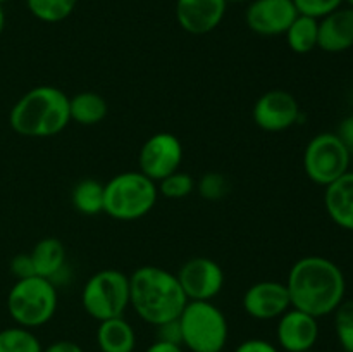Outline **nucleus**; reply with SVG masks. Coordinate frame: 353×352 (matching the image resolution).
Segmentation results:
<instances>
[{"instance_id": "obj_27", "label": "nucleus", "mask_w": 353, "mask_h": 352, "mask_svg": "<svg viewBox=\"0 0 353 352\" xmlns=\"http://www.w3.org/2000/svg\"><path fill=\"white\" fill-rule=\"evenodd\" d=\"M195 190L199 192V195L202 197V199L214 202V200H221L223 197H226V193L230 192V182H228L226 176L221 175V173L210 171L205 173V175L196 182Z\"/></svg>"}, {"instance_id": "obj_33", "label": "nucleus", "mask_w": 353, "mask_h": 352, "mask_svg": "<svg viewBox=\"0 0 353 352\" xmlns=\"http://www.w3.org/2000/svg\"><path fill=\"white\" fill-rule=\"evenodd\" d=\"M41 352H85L79 344L72 340H55L50 345L43 347Z\"/></svg>"}, {"instance_id": "obj_29", "label": "nucleus", "mask_w": 353, "mask_h": 352, "mask_svg": "<svg viewBox=\"0 0 353 352\" xmlns=\"http://www.w3.org/2000/svg\"><path fill=\"white\" fill-rule=\"evenodd\" d=\"M155 333H157V338H155V340L181 345V326H179L178 317L155 326Z\"/></svg>"}, {"instance_id": "obj_21", "label": "nucleus", "mask_w": 353, "mask_h": 352, "mask_svg": "<svg viewBox=\"0 0 353 352\" xmlns=\"http://www.w3.org/2000/svg\"><path fill=\"white\" fill-rule=\"evenodd\" d=\"M290 50L299 55L310 54L319 41V19L299 14L285 33Z\"/></svg>"}, {"instance_id": "obj_30", "label": "nucleus", "mask_w": 353, "mask_h": 352, "mask_svg": "<svg viewBox=\"0 0 353 352\" xmlns=\"http://www.w3.org/2000/svg\"><path fill=\"white\" fill-rule=\"evenodd\" d=\"M10 273L16 276V280L30 278V276L34 275V266L33 261H31L30 254H17L10 259Z\"/></svg>"}, {"instance_id": "obj_14", "label": "nucleus", "mask_w": 353, "mask_h": 352, "mask_svg": "<svg viewBox=\"0 0 353 352\" xmlns=\"http://www.w3.org/2000/svg\"><path fill=\"white\" fill-rule=\"evenodd\" d=\"M299 16L293 0H252L245 10V23L261 37L285 35Z\"/></svg>"}, {"instance_id": "obj_38", "label": "nucleus", "mask_w": 353, "mask_h": 352, "mask_svg": "<svg viewBox=\"0 0 353 352\" xmlns=\"http://www.w3.org/2000/svg\"><path fill=\"white\" fill-rule=\"evenodd\" d=\"M6 2H9V0H0V3H6Z\"/></svg>"}, {"instance_id": "obj_18", "label": "nucleus", "mask_w": 353, "mask_h": 352, "mask_svg": "<svg viewBox=\"0 0 353 352\" xmlns=\"http://www.w3.org/2000/svg\"><path fill=\"white\" fill-rule=\"evenodd\" d=\"M324 188V206L327 216L343 230L353 231V171H347Z\"/></svg>"}, {"instance_id": "obj_24", "label": "nucleus", "mask_w": 353, "mask_h": 352, "mask_svg": "<svg viewBox=\"0 0 353 352\" xmlns=\"http://www.w3.org/2000/svg\"><path fill=\"white\" fill-rule=\"evenodd\" d=\"M40 338L33 330L23 326H10L0 330V352H41Z\"/></svg>"}, {"instance_id": "obj_15", "label": "nucleus", "mask_w": 353, "mask_h": 352, "mask_svg": "<svg viewBox=\"0 0 353 352\" xmlns=\"http://www.w3.org/2000/svg\"><path fill=\"white\" fill-rule=\"evenodd\" d=\"M226 7V0H176V21L186 33L207 35L223 23Z\"/></svg>"}, {"instance_id": "obj_3", "label": "nucleus", "mask_w": 353, "mask_h": 352, "mask_svg": "<svg viewBox=\"0 0 353 352\" xmlns=\"http://www.w3.org/2000/svg\"><path fill=\"white\" fill-rule=\"evenodd\" d=\"M69 123V97L50 85L31 88L14 104L9 114L10 128L26 138L55 137Z\"/></svg>"}, {"instance_id": "obj_2", "label": "nucleus", "mask_w": 353, "mask_h": 352, "mask_svg": "<svg viewBox=\"0 0 353 352\" xmlns=\"http://www.w3.org/2000/svg\"><path fill=\"white\" fill-rule=\"evenodd\" d=\"M186 299L176 273L159 266H141L130 276V306L152 326L179 317Z\"/></svg>"}, {"instance_id": "obj_16", "label": "nucleus", "mask_w": 353, "mask_h": 352, "mask_svg": "<svg viewBox=\"0 0 353 352\" xmlns=\"http://www.w3.org/2000/svg\"><path fill=\"white\" fill-rule=\"evenodd\" d=\"M30 255L34 266V275L50 280L55 286L69 282L71 269L68 266V252H65V245L59 238H41L30 252Z\"/></svg>"}, {"instance_id": "obj_37", "label": "nucleus", "mask_w": 353, "mask_h": 352, "mask_svg": "<svg viewBox=\"0 0 353 352\" xmlns=\"http://www.w3.org/2000/svg\"><path fill=\"white\" fill-rule=\"evenodd\" d=\"M345 2H347L350 7H353V0H345Z\"/></svg>"}, {"instance_id": "obj_25", "label": "nucleus", "mask_w": 353, "mask_h": 352, "mask_svg": "<svg viewBox=\"0 0 353 352\" xmlns=\"http://www.w3.org/2000/svg\"><path fill=\"white\" fill-rule=\"evenodd\" d=\"M333 314L338 344L345 352H353V299H345Z\"/></svg>"}, {"instance_id": "obj_22", "label": "nucleus", "mask_w": 353, "mask_h": 352, "mask_svg": "<svg viewBox=\"0 0 353 352\" xmlns=\"http://www.w3.org/2000/svg\"><path fill=\"white\" fill-rule=\"evenodd\" d=\"M71 202L72 207L85 216L103 213V185L92 178L81 179L72 188Z\"/></svg>"}, {"instance_id": "obj_26", "label": "nucleus", "mask_w": 353, "mask_h": 352, "mask_svg": "<svg viewBox=\"0 0 353 352\" xmlns=\"http://www.w3.org/2000/svg\"><path fill=\"white\" fill-rule=\"evenodd\" d=\"M196 182L192 178V175L183 171H176L172 175L165 176L164 179H161L157 185L159 193L165 197V199H185V197L192 195L195 192Z\"/></svg>"}, {"instance_id": "obj_39", "label": "nucleus", "mask_w": 353, "mask_h": 352, "mask_svg": "<svg viewBox=\"0 0 353 352\" xmlns=\"http://www.w3.org/2000/svg\"><path fill=\"white\" fill-rule=\"evenodd\" d=\"M307 352H316V351H307Z\"/></svg>"}, {"instance_id": "obj_20", "label": "nucleus", "mask_w": 353, "mask_h": 352, "mask_svg": "<svg viewBox=\"0 0 353 352\" xmlns=\"http://www.w3.org/2000/svg\"><path fill=\"white\" fill-rule=\"evenodd\" d=\"M109 104L97 92H79L69 97V116L74 123L83 126H93L105 119Z\"/></svg>"}, {"instance_id": "obj_13", "label": "nucleus", "mask_w": 353, "mask_h": 352, "mask_svg": "<svg viewBox=\"0 0 353 352\" xmlns=\"http://www.w3.org/2000/svg\"><path fill=\"white\" fill-rule=\"evenodd\" d=\"M243 311L257 321L278 320L292 307L288 289L283 282L262 280L247 289L241 299Z\"/></svg>"}, {"instance_id": "obj_35", "label": "nucleus", "mask_w": 353, "mask_h": 352, "mask_svg": "<svg viewBox=\"0 0 353 352\" xmlns=\"http://www.w3.org/2000/svg\"><path fill=\"white\" fill-rule=\"evenodd\" d=\"M3 28H6V10H3V3H0V35H2Z\"/></svg>"}, {"instance_id": "obj_8", "label": "nucleus", "mask_w": 353, "mask_h": 352, "mask_svg": "<svg viewBox=\"0 0 353 352\" xmlns=\"http://www.w3.org/2000/svg\"><path fill=\"white\" fill-rule=\"evenodd\" d=\"M352 154L336 133H319L307 144L303 171L316 185L327 186L350 171Z\"/></svg>"}, {"instance_id": "obj_7", "label": "nucleus", "mask_w": 353, "mask_h": 352, "mask_svg": "<svg viewBox=\"0 0 353 352\" xmlns=\"http://www.w3.org/2000/svg\"><path fill=\"white\" fill-rule=\"evenodd\" d=\"M81 306L99 323L123 316L130 307V276L112 268L93 273L83 285Z\"/></svg>"}, {"instance_id": "obj_1", "label": "nucleus", "mask_w": 353, "mask_h": 352, "mask_svg": "<svg viewBox=\"0 0 353 352\" xmlns=\"http://www.w3.org/2000/svg\"><path fill=\"white\" fill-rule=\"evenodd\" d=\"M285 285L292 307L317 320L333 314L347 293V280L341 268L323 255L299 259L290 269Z\"/></svg>"}, {"instance_id": "obj_36", "label": "nucleus", "mask_w": 353, "mask_h": 352, "mask_svg": "<svg viewBox=\"0 0 353 352\" xmlns=\"http://www.w3.org/2000/svg\"><path fill=\"white\" fill-rule=\"evenodd\" d=\"M226 2L228 3H250L252 2V0H226Z\"/></svg>"}, {"instance_id": "obj_17", "label": "nucleus", "mask_w": 353, "mask_h": 352, "mask_svg": "<svg viewBox=\"0 0 353 352\" xmlns=\"http://www.w3.org/2000/svg\"><path fill=\"white\" fill-rule=\"evenodd\" d=\"M353 47V7H338L319 19L317 48L327 54H341Z\"/></svg>"}, {"instance_id": "obj_31", "label": "nucleus", "mask_w": 353, "mask_h": 352, "mask_svg": "<svg viewBox=\"0 0 353 352\" xmlns=\"http://www.w3.org/2000/svg\"><path fill=\"white\" fill-rule=\"evenodd\" d=\"M233 352H281L279 347L265 338H247L236 345Z\"/></svg>"}, {"instance_id": "obj_34", "label": "nucleus", "mask_w": 353, "mask_h": 352, "mask_svg": "<svg viewBox=\"0 0 353 352\" xmlns=\"http://www.w3.org/2000/svg\"><path fill=\"white\" fill-rule=\"evenodd\" d=\"M145 352H185V347L179 344H169V342L155 340L154 344L148 345Z\"/></svg>"}, {"instance_id": "obj_6", "label": "nucleus", "mask_w": 353, "mask_h": 352, "mask_svg": "<svg viewBox=\"0 0 353 352\" xmlns=\"http://www.w3.org/2000/svg\"><path fill=\"white\" fill-rule=\"evenodd\" d=\"M57 286L41 276L16 280L7 295V311L17 326L40 328L57 313Z\"/></svg>"}, {"instance_id": "obj_5", "label": "nucleus", "mask_w": 353, "mask_h": 352, "mask_svg": "<svg viewBox=\"0 0 353 352\" xmlns=\"http://www.w3.org/2000/svg\"><path fill=\"white\" fill-rule=\"evenodd\" d=\"M178 321L185 351L223 352L228 345L230 323L212 300H188Z\"/></svg>"}, {"instance_id": "obj_32", "label": "nucleus", "mask_w": 353, "mask_h": 352, "mask_svg": "<svg viewBox=\"0 0 353 352\" xmlns=\"http://www.w3.org/2000/svg\"><path fill=\"white\" fill-rule=\"evenodd\" d=\"M336 135L340 137V140L343 141L345 147L350 150V154H353V114H350V116H347L341 121Z\"/></svg>"}, {"instance_id": "obj_9", "label": "nucleus", "mask_w": 353, "mask_h": 352, "mask_svg": "<svg viewBox=\"0 0 353 352\" xmlns=\"http://www.w3.org/2000/svg\"><path fill=\"white\" fill-rule=\"evenodd\" d=\"M183 162V145L176 135L159 131L141 145L138 154V171L143 173L152 182L159 183L165 176L179 171Z\"/></svg>"}, {"instance_id": "obj_19", "label": "nucleus", "mask_w": 353, "mask_h": 352, "mask_svg": "<svg viewBox=\"0 0 353 352\" xmlns=\"http://www.w3.org/2000/svg\"><path fill=\"white\" fill-rule=\"evenodd\" d=\"M97 345L100 352H134L137 331L123 316L100 321L97 328Z\"/></svg>"}, {"instance_id": "obj_10", "label": "nucleus", "mask_w": 353, "mask_h": 352, "mask_svg": "<svg viewBox=\"0 0 353 352\" xmlns=\"http://www.w3.org/2000/svg\"><path fill=\"white\" fill-rule=\"evenodd\" d=\"M176 276L188 300H212L224 289L223 268L210 257L188 259Z\"/></svg>"}, {"instance_id": "obj_4", "label": "nucleus", "mask_w": 353, "mask_h": 352, "mask_svg": "<svg viewBox=\"0 0 353 352\" xmlns=\"http://www.w3.org/2000/svg\"><path fill=\"white\" fill-rule=\"evenodd\" d=\"M157 183L141 171H124L103 185V213L117 221H137L157 202Z\"/></svg>"}, {"instance_id": "obj_23", "label": "nucleus", "mask_w": 353, "mask_h": 352, "mask_svg": "<svg viewBox=\"0 0 353 352\" xmlns=\"http://www.w3.org/2000/svg\"><path fill=\"white\" fill-rule=\"evenodd\" d=\"M79 0H26L28 10L31 16L41 23L55 24L65 21L72 12Z\"/></svg>"}, {"instance_id": "obj_12", "label": "nucleus", "mask_w": 353, "mask_h": 352, "mask_svg": "<svg viewBox=\"0 0 353 352\" xmlns=\"http://www.w3.org/2000/svg\"><path fill=\"white\" fill-rule=\"evenodd\" d=\"M319 335V320L303 311L290 307L285 314L278 317L276 342L281 352L314 351Z\"/></svg>"}, {"instance_id": "obj_28", "label": "nucleus", "mask_w": 353, "mask_h": 352, "mask_svg": "<svg viewBox=\"0 0 353 352\" xmlns=\"http://www.w3.org/2000/svg\"><path fill=\"white\" fill-rule=\"evenodd\" d=\"M343 2L345 0H293L299 14L316 17V19H321L336 10L338 7L343 6Z\"/></svg>"}, {"instance_id": "obj_11", "label": "nucleus", "mask_w": 353, "mask_h": 352, "mask_svg": "<svg viewBox=\"0 0 353 352\" xmlns=\"http://www.w3.org/2000/svg\"><path fill=\"white\" fill-rule=\"evenodd\" d=\"M252 119L261 130L271 133L290 130L300 119L299 100L286 90H269L254 104Z\"/></svg>"}]
</instances>
